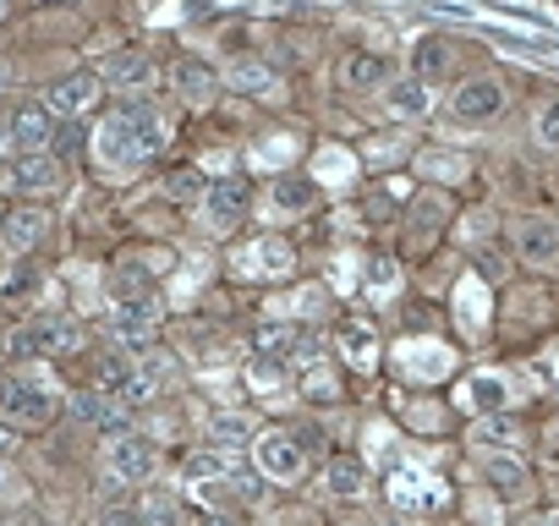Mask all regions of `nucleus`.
<instances>
[{"instance_id":"nucleus-22","label":"nucleus","mask_w":559,"mask_h":526,"mask_svg":"<svg viewBox=\"0 0 559 526\" xmlns=\"http://www.w3.org/2000/svg\"><path fill=\"white\" fill-rule=\"evenodd\" d=\"M324 482H330V493L357 499V493L368 488V466H362L357 455H335V461H330V471H324Z\"/></svg>"},{"instance_id":"nucleus-19","label":"nucleus","mask_w":559,"mask_h":526,"mask_svg":"<svg viewBox=\"0 0 559 526\" xmlns=\"http://www.w3.org/2000/svg\"><path fill=\"white\" fill-rule=\"evenodd\" d=\"M269 203H274L280 214H308V208L319 203V181L302 176V170H292V176H280V181L269 187Z\"/></svg>"},{"instance_id":"nucleus-2","label":"nucleus","mask_w":559,"mask_h":526,"mask_svg":"<svg viewBox=\"0 0 559 526\" xmlns=\"http://www.w3.org/2000/svg\"><path fill=\"white\" fill-rule=\"evenodd\" d=\"M56 411H61V401H56V390L45 379H34V373H7L0 379V417H7L17 433L50 428Z\"/></svg>"},{"instance_id":"nucleus-15","label":"nucleus","mask_w":559,"mask_h":526,"mask_svg":"<svg viewBox=\"0 0 559 526\" xmlns=\"http://www.w3.org/2000/svg\"><path fill=\"white\" fill-rule=\"evenodd\" d=\"M45 230H50V214L39 208V203H23V208H12L7 214V225H0V241H7V252H34L39 241H45Z\"/></svg>"},{"instance_id":"nucleus-36","label":"nucleus","mask_w":559,"mask_h":526,"mask_svg":"<svg viewBox=\"0 0 559 526\" xmlns=\"http://www.w3.org/2000/svg\"><path fill=\"white\" fill-rule=\"evenodd\" d=\"M99 526H138V510H127V504H105V510H99Z\"/></svg>"},{"instance_id":"nucleus-33","label":"nucleus","mask_w":559,"mask_h":526,"mask_svg":"<svg viewBox=\"0 0 559 526\" xmlns=\"http://www.w3.org/2000/svg\"><path fill=\"white\" fill-rule=\"evenodd\" d=\"M368 280H373L379 291H390V286H395V263H390V258H373V263H368Z\"/></svg>"},{"instance_id":"nucleus-17","label":"nucleus","mask_w":559,"mask_h":526,"mask_svg":"<svg viewBox=\"0 0 559 526\" xmlns=\"http://www.w3.org/2000/svg\"><path fill=\"white\" fill-rule=\"evenodd\" d=\"M455 56H461V45H455L450 34H423L417 50H412V72H417L423 83H439V77L455 67Z\"/></svg>"},{"instance_id":"nucleus-18","label":"nucleus","mask_w":559,"mask_h":526,"mask_svg":"<svg viewBox=\"0 0 559 526\" xmlns=\"http://www.w3.org/2000/svg\"><path fill=\"white\" fill-rule=\"evenodd\" d=\"M241 203H247V181H236V176L209 181V192H203L209 230H230V225H236V214H241Z\"/></svg>"},{"instance_id":"nucleus-35","label":"nucleus","mask_w":559,"mask_h":526,"mask_svg":"<svg viewBox=\"0 0 559 526\" xmlns=\"http://www.w3.org/2000/svg\"><path fill=\"white\" fill-rule=\"evenodd\" d=\"M472 395H477V401H472V406H477V411H493V406H499V401H504V390H499V384H493V379H483V384H477V390H472Z\"/></svg>"},{"instance_id":"nucleus-10","label":"nucleus","mask_w":559,"mask_h":526,"mask_svg":"<svg viewBox=\"0 0 559 526\" xmlns=\"http://www.w3.org/2000/svg\"><path fill=\"white\" fill-rule=\"evenodd\" d=\"M7 127H12V138H17V154H39V148L56 143V116H50L45 99H17V105L7 110Z\"/></svg>"},{"instance_id":"nucleus-3","label":"nucleus","mask_w":559,"mask_h":526,"mask_svg":"<svg viewBox=\"0 0 559 526\" xmlns=\"http://www.w3.org/2000/svg\"><path fill=\"white\" fill-rule=\"evenodd\" d=\"M78 346H83V330H78L67 313H34L23 330H12L7 357H17V362H34V357H72Z\"/></svg>"},{"instance_id":"nucleus-27","label":"nucleus","mask_w":559,"mask_h":526,"mask_svg":"<svg viewBox=\"0 0 559 526\" xmlns=\"http://www.w3.org/2000/svg\"><path fill=\"white\" fill-rule=\"evenodd\" d=\"M203 192H209L203 170H170L165 176V198H176V203H203Z\"/></svg>"},{"instance_id":"nucleus-13","label":"nucleus","mask_w":559,"mask_h":526,"mask_svg":"<svg viewBox=\"0 0 559 526\" xmlns=\"http://www.w3.org/2000/svg\"><path fill=\"white\" fill-rule=\"evenodd\" d=\"M390 77H395V61H390L384 50H352L346 67H341L346 94H384Z\"/></svg>"},{"instance_id":"nucleus-26","label":"nucleus","mask_w":559,"mask_h":526,"mask_svg":"<svg viewBox=\"0 0 559 526\" xmlns=\"http://www.w3.org/2000/svg\"><path fill=\"white\" fill-rule=\"evenodd\" d=\"M209 439H214L219 450H236V444H247V439H252V417L225 411V417H214V422H209Z\"/></svg>"},{"instance_id":"nucleus-7","label":"nucleus","mask_w":559,"mask_h":526,"mask_svg":"<svg viewBox=\"0 0 559 526\" xmlns=\"http://www.w3.org/2000/svg\"><path fill=\"white\" fill-rule=\"evenodd\" d=\"M252 455H258L263 477H274V482H297L302 466H308V450H302L297 433H258Z\"/></svg>"},{"instance_id":"nucleus-25","label":"nucleus","mask_w":559,"mask_h":526,"mask_svg":"<svg viewBox=\"0 0 559 526\" xmlns=\"http://www.w3.org/2000/svg\"><path fill=\"white\" fill-rule=\"evenodd\" d=\"M532 143L548 148V154H559V94H548V99L537 105V116H532Z\"/></svg>"},{"instance_id":"nucleus-24","label":"nucleus","mask_w":559,"mask_h":526,"mask_svg":"<svg viewBox=\"0 0 559 526\" xmlns=\"http://www.w3.org/2000/svg\"><path fill=\"white\" fill-rule=\"evenodd\" d=\"M138 526H187V510L170 499V493H148L138 504Z\"/></svg>"},{"instance_id":"nucleus-32","label":"nucleus","mask_w":559,"mask_h":526,"mask_svg":"<svg viewBox=\"0 0 559 526\" xmlns=\"http://www.w3.org/2000/svg\"><path fill=\"white\" fill-rule=\"evenodd\" d=\"M477 439H483V444H493V439H515V422H510V417H488V422L477 428Z\"/></svg>"},{"instance_id":"nucleus-20","label":"nucleus","mask_w":559,"mask_h":526,"mask_svg":"<svg viewBox=\"0 0 559 526\" xmlns=\"http://www.w3.org/2000/svg\"><path fill=\"white\" fill-rule=\"evenodd\" d=\"M154 324H159V302L154 297H121V308H116V335L121 340H148Z\"/></svg>"},{"instance_id":"nucleus-1","label":"nucleus","mask_w":559,"mask_h":526,"mask_svg":"<svg viewBox=\"0 0 559 526\" xmlns=\"http://www.w3.org/2000/svg\"><path fill=\"white\" fill-rule=\"evenodd\" d=\"M444 121L450 127H488L510 110V83L499 72H477L466 83H455V94H444Z\"/></svg>"},{"instance_id":"nucleus-4","label":"nucleus","mask_w":559,"mask_h":526,"mask_svg":"<svg viewBox=\"0 0 559 526\" xmlns=\"http://www.w3.org/2000/svg\"><path fill=\"white\" fill-rule=\"evenodd\" d=\"M165 83H170V94H176L187 110L214 105V99H219V88H225V77H219L209 61H198V56H176V61L165 67Z\"/></svg>"},{"instance_id":"nucleus-31","label":"nucleus","mask_w":559,"mask_h":526,"mask_svg":"<svg viewBox=\"0 0 559 526\" xmlns=\"http://www.w3.org/2000/svg\"><path fill=\"white\" fill-rule=\"evenodd\" d=\"M34 286H39V280H34V270H17L7 286H0V297H7V302H17V297H28Z\"/></svg>"},{"instance_id":"nucleus-21","label":"nucleus","mask_w":559,"mask_h":526,"mask_svg":"<svg viewBox=\"0 0 559 526\" xmlns=\"http://www.w3.org/2000/svg\"><path fill=\"white\" fill-rule=\"evenodd\" d=\"M483 471H488V482H493V493H499V499H521V493H526V482H532V477H526V466H521L515 455H488V461H483Z\"/></svg>"},{"instance_id":"nucleus-12","label":"nucleus","mask_w":559,"mask_h":526,"mask_svg":"<svg viewBox=\"0 0 559 526\" xmlns=\"http://www.w3.org/2000/svg\"><path fill=\"white\" fill-rule=\"evenodd\" d=\"M105 461H110V471H116L121 482H143V477L154 471V444H148L143 433L121 428V433H110V444H105Z\"/></svg>"},{"instance_id":"nucleus-34","label":"nucleus","mask_w":559,"mask_h":526,"mask_svg":"<svg viewBox=\"0 0 559 526\" xmlns=\"http://www.w3.org/2000/svg\"><path fill=\"white\" fill-rule=\"evenodd\" d=\"M302 390H308V401H330V395H335V379H330V373H308Z\"/></svg>"},{"instance_id":"nucleus-41","label":"nucleus","mask_w":559,"mask_h":526,"mask_svg":"<svg viewBox=\"0 0 559 526\" xmlns=\"http://www.w3.org/2000/svg\"><path fill=\"white\" fill-rule=\"evenodd\" d=\"M7 88H12V61L0 56V94H7Z\"/></svg>"},{"instance_id":"nucleus-43","label":"nucleus","mask_w":559,"mask_h":526,"mask_svg":"<svg viewBox=\"0 0 559 526\" xmlns=\"http://www.w3.org/2000/svg\"><path fill=\"white\" fill-rule=\"evenodd\" d=\"M554 450H559V428H554Z\"/></svg>"},{"instance_id":"nucleus-39","label":"nucleus","mask_w":559,"mask_h":526,"mask_svg":"<svg viewBox=\"0 0 559 526\" xmlns=\"http://www.w3.org/2000/svg\"><path fill=\"white\" fill-rule=\"evenodd\" d=\"M34 7H45V12H78V7H88V0H34Z\"/></svg>"},{"instance_id":"nucleus-40","label":"nucleus","mask_w":559,"mask_h":526,"mask_svg":"<svg viewBox=\"0 0 559 526\" xmlns=\"http://www.w3.org/2000/svg\"><path fill=\"white\" fill-rule=\"evenodd\" d=\"M214 471H219L214 461H187V477H214Z\"/></svg>"},{"instance_id":"nucleus-38","label":"nucleus","mask_w":559,"mask_h":526,"mask_svg":"<svg viewBox=\"0 0 559 526\" xmlns=\"http://www.w3.org/2000/svg\"><path fill=\"white\" fill-rule=\"evenodd\" d=\"M7 455H17V428L0 417V461H7Z\"/></svg>"},{"instance_id":"nucleus-6","label":"nucleus","mask_w":559,"mask_h":526,"mask_svg":"<svg viewBox=\"0 0 559 526\" xmlns=\"http://www.w3.org/2000/svg\"><path fill=\"white\" fill-rule=\"evenodd\" d=\"M515 258L526 270H559V225L548 214L515 219Z\"/></svg>"},{"instance_id":"nucleus-16","label":"nucleus","mask_w":559,"mask_h":526,"mask_svg":"<svg viewBox=\"0 0 559 526\" xmlns=\"http://www.w3.org/2000/svg\"><path fill=\"white\" fill-rule=\"evenodd\" d=\"M72 417L94 433H121V401L110 390H78L72 395Z\"/></svg>"},{"instance_id":"nucleus-30","label":"nucleus","mask_w":559,"mask_h":526,"mask_svg":"<svg viewBox=\"0 0 559 526\" xmlns=\"http://www.w3.org/2000/svg\"><path fill=\"white\" fill-rule=\"evenodd\" d=\"M148 286H154V275H143L138 263H127V270L116 275V297H148Z\"/></svg>"},{"instance_id":"nucleus-8","label":"nucleus","mask_w":559,"mask_h":526,"mask_svg":"<svg viewBox=\"0 0 559 526\" xmlns=\"http://www.w3.org/2000/svg\"><path fill=\"white\" fill-rule=\"evenodd\" d=\"M154 83H159V67H154V56H143V50H121V56L105 67V88L121 94V99H148Z\"/></svg>"},{"instance_id":"nucleus-29","label":"nucleus","mask_w":559,"mask_h":526,"mask_svg":"<svg viewBox=\"0 0 559 526\" xmlns=\"http://www.w3.org/2000/svg\"><path fill=\"white\" fill-rule=\"evenodd\" d=\"M230 83L247 88V94H274V72L269 67H252V61H236L230 67Z\"/></svg>"},{"instance_id":"nucleus-23","label":"nucleus","mask_w":559,"mask_h":526,"mask_svg":"<svg viewBox=\"0 0 559 526\" xmlns=\"http://www.w3.org/2000/svg\"><path fill=\"white\" fill-rule=\"evenodd\" d=\"M252 346H258V357H269V362H292V351H297V335H292V324H258L252 330Z\"/></svg>"},{"instance_id":"nucleus-14","label":"nucleus","mask_w":559,"mask_h":526,"mask_svg":"<svg viewBox=\"0 0 559 526\" xmlns=\"http://www.w3.org/2000/svg\"><path fill=\"white\" fill-rule=\"evenodd\" d=\"M12 181H17V192L45 198V192H56V187L67 181V170H61V159H56L50 148H39V154H17V159H12Z\"/></svg>"},{"instance_id":"nucleus-28","label":"nucleus","mask_w":559,"mask_h":526,"mask_svg":"<svg viewBox=\"0 0 559 526\" xmlns=\"http://www.w3.org/2000/svg\"><path fill=\"white\" fill-rule=\"evenodd\" d=\"M341 346H346V357H352V362H373V351H379L373 330H368V324H357V319H346V324H341Z\"/></svg>"},{"instance_id":"nucleus-37","label":"nucleus","mask_w":559,"mask_h":526,"mask_svg":"<svg viewBox=\"0 0 559 526\" xmlns=\"http://www.w3.org/2000/svg\"><path fill=\"white\" fill-rule=\"evenodd\" d=\"M12 159H17V138H12L7 116H0V165H12Z\"/></svg>"},{"instance_id":"nucleus-42","label":"nucleus","mask_w":559,"mask_h":526,"mask_svg":"<svg viewBox=\"0 0 559 526\" xmlns=\"http://www.w3.org/2000/svg\"><path fill=\"white\" fill-rule=\"evenodd\" d=\"M7 214H12V203H7V198H0V225H7Z\"/></svg>"},{"instance_id":"nucleus-9","label":"nucleus","mask_w":559,"mask_h":526,"mask_svg":"<svg viewBox=\"0 0 559 526\" xmlns=\"http://www.w3.org/2000/svg\"><path fill=\"white\" fill-rule=\"evenodd\" d=\"M379 105L395 116V121H423V116H433V83H423L417 72H395L390 83H384V94H379Z\"/></svg>"},{"instance_id":"nucleus-5","label":"nucleus","mask_w":559,"mask_h":526,"mask_svg":"<svg viewBox=\"0 0 559 526\" xmlns=\"http://www.w3.org/2000/svg\"><path fill=\"white\" fill-rule=\"evenodd\" d=\"M99 94H105V77L99 72H67V77L50 83L45 105H50L56 121H78V116H88L99 105Z\"/></svg>"},{"instance_id":"nucleus-11","label":"nucleus","mask_w":559,"mask_h":526,"mask_svg":"<svg viewBox=\"0 0 559 526\" xmlns=\"http://www.w3.org/2000/svg\"><path fill=\"white\" fill-rule=\"evenodd\" d=\"M94 159L105 165V170H138L143 159H138V143H132V127H127V116H121V105L99 121V132H94Z\"/></svg>"}]
</instances>
